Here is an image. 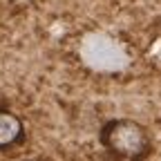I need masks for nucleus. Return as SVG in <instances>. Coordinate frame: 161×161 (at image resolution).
Instances as JSON below:
<instances>
[{"instance_id": "nucleus-1", "label": "nucleus", "mask_w": 161, "mask_h": 161, "mask_svg": "<svg viewBox=\"0 0 161 161\" xmlns=\"http://www.w3.org/2000/svg\"><path fill=\"white\" fill-rule=\"evenodd\" d=\"M101 146L114 157L146 159L152 150L148 130L134 119H112L101 128Z\"/></svg>"}, {"instance_id": "nucleus-2", "label": "nucleus", "mask_w": 161, "mask_h": 161, "mask_svg": "<svg viewBox=\"0 0 161 161\" xmlns=\"http://www.w3.org/2000/svg\"><path fill=\"white\" fill-rule=\"evenodd\" d=\"M25 139V123L11 110H0V150H9Z\"/></svg>"}, {"instance_id": "nucleus-3", "label": "nucleus", "mask_w": 161, "mask_h": 161, "mask_svg": "<svg viewBox=\"0 0 161 161\" xmlns=\"http://www.w3.org/2000/svg\"><path fill=\"white\" fill-rule=\"evenodd\" d=\"M108 161H143V159H128V157H114V154H110Z\"/></svg>"}]
</instances>
